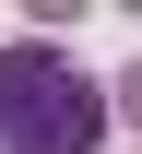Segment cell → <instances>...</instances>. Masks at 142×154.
Wrapping results in <instances>:
<instances>
[{
  "mask_svg": "<svg viewBox=\"0 0 142 154\" xmlns=\"http://www.w3.org/2000/svg\"><path fill=\"white\" fill-rule=\"evenodd\" d=\"M95 142H107V83H83L59 36H12L0 48V154H95Z\"/></svg>",
  "mask_w": 142,
  "mask_h": 154,
  "instance_id": "cell-1",
  "label": "cell"
},
{
  "mask_svg": "<svg viewBox=\"0 0 142 154\" xmlns=\"http://www.w3.org/2000/svg\"><path fill=\"white\" fill-rule=\"evenodd\" d=\"M107 119H130V131H142V59H130L119 83H107Z\"/></svg>",
  "mask_w": 142,
  "mask_h": 154,
  "instance_id": "cell-2",
  "label": "cell"
}]
</instances>
